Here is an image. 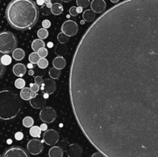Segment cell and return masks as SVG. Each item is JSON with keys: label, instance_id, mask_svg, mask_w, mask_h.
I'll return each mask as SVG.
<instances>
[{"label": "cell", "instance_id": "cell-2", "mask_svg": "<svg viewBox=\"0 0 158 157\" xmlns=\"http://www.w3.org/2000/svg\"><path fill=\"white\" fill-rule=\"evenodd\" d=\"M6 17L12 28L27 30L37 23L40 11L32 0H12L6 8Z\"/></svg>", "mask_w": 158, "mask_h": 157}, {"label": "cell", "instance_id": "cell-4", "mask_svg": "<svg viewBox=\"0 0 158 157\" xmlns=\"http://www.w3.org/2000/svg\"><path fill=\"white\" fill-rule=\"evenodd\" d=\"M17 44V38L13 33L8 31L0 32V53L7 55L12 52L16 49Z\"/></svg>", "mask_w": 158, "mask_h": 157}, {"label": "cell", "instance_id": "cell-10", "mask_svg": "<svg viewBox=\"0 0 158 157\" xmlns=\"http://www.w3.org/2000/svg\"><path fill=\"white\" fill-rule=\"evenodd\" d=\"M41 89L43 93L52 94L56 89V84L52 78H46L42 83Z\"/></svg>", "mask_w": 158, "mask_h": 157}, {"label": "cell", "instance_id": "cell-35", "mask_svg": "<svg viewBox=\"0 0 158 157\" xmlns=\"http://www.w3.org/2000/svg\"><path fill=\"white\" fill-rule=\"evenodd\" d=\"M30 89L32 92L37 93V92L40 91V86H39V85H37L36 83H30Z\"/></svg>", "mask_w": 158, "mask_h": 157}, {"label": "cell", "instance_id": "cell-42", "mask_svg": "<svg viewBox=\"0 0 158 157\" xmlns=\"http://www.w3.org/2000/svg\"><path fill=\"white\" fill-rule=\"evenodd\" d=\"M40 129H41L42 131H44V132H46V131L47 130L48 126H47V125L46 124V123H43V124H42L41 126H40Z\"/></svg>", "mask_w": 158, "mask_h": 157}, {"label": "cell", "instance_id": "cell-1", "mask_svg": "<svg viewBox=\"0 0 158 157\" xmlns=\"http://www.w3.org/2000/svg\"><path fill=\"white\" fill-rule=\"evenodd\" d=\"M69 98L88 141L106 157H158V0H124L80 39Z\"/></svg>", "mask_w": 158, "mask_h": 157}, {"label": "cell", "instance_id": "cell-48", "mask_svg": "<svg viewBox=\"0 0 158 157\" xmlns=\"http://www.w3.org/2000/svg\"><path fill=\"white\" fill-rule=\"evenodd\" d=\"M33 74H34V71L33 70H32V69H31V70L29 71V75H32Z\"/></svg>", "mask_w": 158, "mask_h": 157}, {"label": "cell", "instance_id": "cell-46", "mask_svg": "<svg viewBox=\"0 0 158 157\" xmlns=\"http://www.w3.org/2000/svg\"><path fill=\"white\" fill-rule=\"evenodd\" d=\"M27 67L28 68H29V69H32V68H33V64H32V63H29V64H28L27 65Z\"/></svg>", "mask_w": 158, "mask_h": 157}, {"label": "cell", "instance_id": "cell-3", "mask_svg": "<svg viewBox=\"0 0 158 157\" xmlns=\"http://www.w3.org/2000/svg\"><path fill=\"white\" fill-rule=\"evenodd\" d=\"M21 109L19 97L10 90L0 91V119L11 120L15 118Z\"/></svg>", "mask_w": 158, "mask_h": 157}, {"label": "cell", "instance_id": "cell-39", "mask_svg": "<svg viewBox=\"0 0 158 157\" xmlns=\"http://www.w3.org/2000/svg\"><path fill=\"white\" fill-rule=\"evenodd\" d=\"M35 83H36L37 85H39V86H40V85H42V83H43V78H42V76H39V75H37V76L35 77Z\"/></svg>", "mask_w": 158, "mask_h": 157}, {"label": "cell", "instance_id": "cell-24", "mask_svg": "<svg viewBox=\"0 0 158 157\" xmlns=\"http://www.w3.org/2000/svg\"><path fill=\"white\" fill-rule=\"evenodd\" d=\"M41 129L39 126H34L30 128V130H29V133L32 135V137H40V134H41Z\"/></svg>", "mask_w": 158, "mask_h": 157}, {"label": "cell", "instance_id": "cell-40", "mask_svg": "<svg viewBox=\"0 0 158 157\" xmlns=\"http://www.w3.org/2000/svg\"><path fill=\"white\" fill-rule=\"evenodd\" d=\"M15 139L18 140V141L23 139V132H16V133H15Z\"/></svg>", "mask_w": 158, "mask_h": 157}, {"label": "cell", "instance_id": "cell-17", "mask_svg": "<svg viewBox=\"0 0 158 157\" xmlns=\"http://www.w3.org/2000/svg\"><path fill=\"white\" fill-rule=\"evenodd\" d=\"M52 65H53V67L61 70V69H64L66 66V61L63 57L56 56L52 61Z\"/></svg>", "mask_w": 158, "mask_h": 157}, {"label": "cell", "instance_id": "cell-44", "mask_svg": "<svg viewBox=\"0 0 158 157\" xmlns=\"http://www.w3.org/2000/svg\"><path fill=\"white\" fill-rule=\"evenodd\" d=\"M52 4H54V3H60V4H61V2L63 1H62V0H52Z\"/></svg>", "mask_w": 158, "mask_h": 157}, {"label": "cell", "instance_id": "cell-33", "mask_svg": "<svg viewBox=\"0 0 158 157\" xmlns=\"http://www.w3.org/2000/svg\"><path fill=\"white\" fill-rule=\"evenodd\" d=\"M41 12L44 15H49L52 13V11H51V8L48 7L46 4L43 5L41 7Z\"/></svg>", "mask_w": 158, "mask_h": 157}, {"label": "cell", "instance_id": "cell-27", "mask_svg": "<svg viewBox=\"0 0 158 157\" xmlns=\"http://www.w3.org/2000/svg\"><path fill=\"white\" fill-rule=\"evenodd\" d=\"M40 56L39 55V54L36 52H33L29 55V60L31 63L32 64H37L39 62V60L40 59Z\"/></svg>", "mask_w": 158, "mask_h": 157}, {"label": "cell", "instance_id": "cell-50", "mask_svg": "<svg viewBox=\"0 0 158 157\" xmlns=\"http://www.w3.org/2000/svg\"><path fill=\"white\" fill-rule=\"evenodd\" d=\"M43 96H44V98L46 99H48L49 98V94H46V93H43Z\"/></svg>", "mask_w": 158, "mask_h": 157}, {"label": "cell", "instance_id": "cell-13", "mask_svg": "<svg viewBox=\"0 0 158 157\" xmlns=\"http://www.w3.org/2000/svg\"><path fill=\"white\" fill-rule=\"evenodd\" d=\"M91 9L95 13H103L106 8V3L104 0H93L90 3Z\"/></svg>", "mask_w": 158, "mask_h": 157}, {"label": "cell", "instance_id": "cell-18", "mask_svg": "<svg viewBox=\"0 0 158 157\" xmlns=\"http://www.w3.org/2000/svg\"><path fill=\"white\" fill-rule=\"evenodd\" d=\"M54 52H55V53L56 54L57 56L63 57L65 55L67 54L68 49H67V47L65 46V44H61V43H60V44L56 46L55 49H54Z\"/></svg>", "mask_w": 158, "mask_h": 157}, {"label": "cell", "instance_id": "cell-26", "mask_svg": "<svg viewBox=\"0 0 158 157\" xmlns=\"http://www.w3.org/2000/svg\"><path fill=\"white\" fill-rule=\"evenodd\" d=\"M23 124L25 127L26 128H31L33 126L34 120L31 116H26L23 119Z\"/></svg>", "mask_w": 158, "mask_h": 157}, {"label": "cell", "instance_id": "cell-6", "mask_svg": "<svg viewBox=\"0 0 158 157\" xmlns=\"http://www.w3.org/2000/svg\"><path fill=\"white\" fill-rule=\"evenodd\" d=\"M61 30L63 33H65L69 37L74 36L78 32L79 27L76 22L73 21V20H67L62 25Z\"/></svg>", "mask_w": 158, "mask_h": 157}, {"label": "cell", "instance_id": "cell-8", "mask_svg": "<svg viewBox=\"0 0 158 157\" xmlns=\"http://www.w3.org/2000/svg\"><path fill=\"white\" fill-rule=\"evenodd\" d=\"M2 157H29L25 149L19 146H12L6 149Z\"/></svg>", "mask_w": 158, "mask_h": 157}, {"label": "cell", "instance_id": "cell-9", "mask_svg": "<svg viewBox=\"0 0 158 157\" xmlns=\"http://www.w3.org/2000/svg\"><path fill=\"white\" fill-rule=\"evenodd\" d=\"M60 139V135L54 129H48L43 134V141L48 146H54L56 144Z\"/></svg>", "mask_w": 158, "mask_h": 157}, {"label": "cell", "instance_id": "cell-31", "mask_svg": "<svg viewBox=\"0 0 158 157\" xmlns=\"http://www.w3.org/2000/svg\"><path fill=\"white\" fill-rule=\"evenodd\" d=\"M77 5L79 7L86 8L90 5V1L89 0H77Z\"/></svg>", "mask_w": 158, "mask_h": 157}, {"label": "cell", "instance_id": "cell-34", "mask_svg": "<svg viewBox=\"0 0 158 157\" xmlns=\"http://www.w3.org/2000/svg\"><path fill=\"white\" fill-rule=\"evenodd\" d=\"M37 53L39 54L40 58H46L48 55V50L46 48H42V49H40V50L37 52Z\"/></svg>", "mask_w": 158, "mask_h": 157}, {"label": "cell", "instance_id": "cell-38", "mask_svg": "<svg viewBox=\"0 0 158 157\" xmlns=\"http://www.w3.org/2000/svg\"><path fill=\"white\" fill-rule=\"evenodd\" d=\"M42 26H43V27L44 28V29H48V28H49L51 26L50 21L48 19L43 20V22H42Z\"/></svg>", "mask_w": 158, "mask_h": 157}, {"label": "cell", "instance_id": "cell-16", "mask_svg": "<svg viewBox=\"0 0 158 157\" xmlns=\"http://www.w3.org/2000/svg\"><path fill=\"white\" fill-rule=\"evenodd\" d=\"M64 151L60 146H52L49 150V157H63Z\"/></svg>", "mask_w": 158, "mask_h": 157}, {"label": "cell", "instance_id": "cell-12", "mask_svg": "<svg viewBox=\"0 0 158 157\" xmlns=\"http://www.w3.org/2000/svg\"><path fill=\"white\" fill-rule=\"evenodd\" d=\"M68 157H80L83 154V149L77 143L69 145L66 150Z\"/></svg>", "mask_w": 158, "mask_h": 157}, {"label": "cell", "instance_id": "cell-15", "mask_svg": "<svg viewBox=\"0 0 158 157\" xmlns=\"http://www.w3.org/2000/svg\"><path fill=\"white\" fill-rule=\"evenodd\" d=\"M37 94L35 92H32L30 88L24 87L20 91V97L23 100H30L31 99L36 96Z\"/></svg>", "mask_w": 158, "mask_h": 157}, {"label": "cell", "instance_id": "cell-19", "mask_svg": "<svg viewBox=\"0 0 158 157\" xmlns=\"http://www.w3.org/2000/svg\"><path fill=\"white\" fill-rule=\"evenodd\" d=\"M95 17V12H94L92 9H86V10H85L83 13V18L85 22H91L94 21Z\"/></svg>", "mask_w": 158, "mask_h": 157}, {"label": "cell", "instance_id": "cell-41", "mask_svg": "<svg viewBox=\"0 0 158 157\" xmlns=\"http://www.w3.org/2000/svg\"><path fill=\"white\" fill-rule=\"evenodd\" d=\"M91 157H106V156H105L104 155H103L101 152H95L94 154H93L92 156H91Z\"/></svg>", "mask_w": 158, "mask_h": 157}, {"label": "cell", "instance_id": "cell-29", "mask_svg": "<svg viewBox=\"0 0 158 157\" xmlns=\"http://www.w3.org/2000/svg\"><path fill=\"white\" fill-rule=\"evenodd\" d=\"M37 65H38V66L40 69H46L49 66V62H48V60L46 58H41L39 60Z\"/></svg>", "mask_w": 158, "mask_h": 157}, {"label": "cell", "instance_id": "cell-11", "mask_svg": "<svg viewBox=\"0 0 158 157\" xmlns=\"http://www.w3.org/2000/svg\"><path fill=\"white\" fill-rule=\"evenodd\" d=\"M30 106L36 109H43L46 103V99L43 96V93L37 94L36 96L29 100Z\"/></svg>", "mask_w": 158, "mask_h": 157}, {"label": "cell", "instance_id": "cell-14", "mask_svg": "<svg viewBox=\"0 0 158 157\" xmlns=\"http://www.w3.org/2000/svg\"><path fill=\"white\" fill-rule=\"evenodd\" d=\"M12 72L14 75L21 78L26 73V66L23 63H17L13 66Z\"/></svg>", "mask_w": 158, "mask_h": 157}, {"label": "cell", "instance_id": "cell-36", "mask_svg": "<svg viewBox=\"0 0 158 157\" xmlns=\"http://www.w3.org/2000/svg\"><path fill=\"white\" fill-rule=\"evenodd\" d=\"M1 58H2V57H1V55H0V78L2 76L3 74H4V72H5V71H6V66H4V65L2 64Z\"/></svg>", "mask_w": 158, "mask_h": 157}, {"label": "cell", "instance_id": "cell-5", "mask_svg": "<svg viewBox=\"0 0 158 157\" xmlns=\"http://www.w3.org/2000/svg\"><path fill=\"white\" fill-rule=\"evenodd\" d=\"M56 116V112L51 107H43L40 112V119L44 123H53Z\"/></svg>", "mask_w": 158, "mask_h": 157}, {"label": "cell", "instance_id": "cell-32", "mask_svg": "<svg viewBox=\"0 0 158 157\" xmlns=\"http://www.w3.org/2000/svg\"><path fill=\"white\" fill-rule=\"evenodd\" d=\"M1 60L2 64L6 66L12 62V58H11L9 55H4L3 56H2Z\"/></svg>", "mask_w": 158, "mask_h": 157}, {"label": "cell", "instance_id": "cell-43", "mask_svg": "<svg viewBox=\"0 0 158 157\" xmlns=\"http://www.w3.org/2000/svg\"><path fill=\"white\" fill-rule=\"evenodd\" d=\"M36 3H37V5H39V6H43V5L45 4L44 0H37Z\"/></svg>", "mask_w": 158, "mask_h": 157}, {"label": "cell", "instance_id": "cell-7", "mask_svg": "<svg viewBox=\"0 0 158 157\" xmlns=\"http://www.w3.org/2000/svg\"><path fill=\"white\" fill-rule=\"evenodd\" d=\"M26 148H27V150L29 153L36 155L43 152V145L40 139H31L28 142Z\"/></svg>", "mask_w": 158, "mask_h": 157}, {"label": "cell", "instance_id": "cell-49", "mask_svg": "<svg viewBox=\"0 0 158 157\" xmlns=\"http://www.w3.org/2000/svg\"><path fill=\"white\" fill-rule=\"evenodd\" d=\"M110 2H113V3H118L119 2H120V0H110Z\"/></svg>", "mask_w": 158, "mask_h": 157}, {"label": "cell", "instance_id": "cell-20", "mask_svg": "<svg viewBox=\"0 0 158 157\" xmlns=\"http://www.w3.org/2000/svg\"><path fill=\"white\" fill-rule=\"evenodd\" d=\"M25 51L23 49H19V48H16L13 52H12V58L16 61H21L25 58Z\"/></svg>", "mask_w": 158, "mask_h": 157}, {"label": "cell", "instance_id": "cell-22", "mask_svg": "<svg viewBox=\"0 0 158 157\" xmlns=\"http://www.w3.org/2000/svg\"><path fill=\"white\" fill-rule=\"evenodd\" d=\"M51 11H52V13L53 15H59L63 13V7L60 3H54V4H52V7H51Z\"/></svg>", "mask_w": 158, "mask_h": 157}, {"label": "cell", "instance_id": "cell-25", "mask_svg": "<svg viewBox=\"0 0 158 157\" xmlns=\"http://www.w3.org/2000/svg\"><path fill=\"white\" fill-rule=\"evenodd\" d=\"M69 37L68 36V35H66L65 33H63V32H60V33L58 34V35H57V40H58V41L60 42V43H61V44H66V42H69Z\"/></svg>", "mask_w": 158, "mask_h": 157}, {"label": "cell", "instance_id": "cell-30", "mask_svg": "<svg viewBox=\"0 0 158 157\" xmlns=\"http://www.w3.org/2000/svg\"><path fill=\"white\" fill-rule=\"evenodd\" d=\"M25 86H26V82H25V80L23 78H17L15 81V86L17 89H22L25 87Z\"/></svg>", "mask_w": 158, "mask_h": 157}, {"label": "cell", "instance_id": "cell-45", "mask_svg": "<svg viewBox=\"0 0 158 157\" xmlns=\"http://www.w3.org/2000/svg\"><path fill=\"white\" fill-rule=\"evenodd\" d=\"M77 12H78V13H81L82 12V11H83V8L82 7H77Z\"/></svg>", "mask_w": 158, "mask_h": 157}, {"label": "cell", "instance_id": "cell-37", "mask_svg": "<svg viewBox=\"0 0 158 157\" xmlns=\"http://www.w3.org/2000/svg\"><path fill=\"white\" fill-rule=\"evenodd\" d=\"M69 14H70L72 16H77V15H78V12H77V7L76 6H72V7L69 9Z\"/></svg>", "mask_w": 158, "mask_h": 157}, {"label": "cell", "instance_id": "cell-23", "mask_svg": "<svg viewBox=\"0 0 158 157\" xmlns=\"http://www.w3.org/2000/svg\"><path fill=\"white\" fill-rule=\"evenodd\" d=\"M49 75L51 77V78L57 79V78H60V75H61V71H60V69H56L55 67H52L49 69Z\"/></svg>", "mask_w": 158, "mask_h": 157}, {"label": "cell", "instance_id": "cell-47", "mask_svg": "<svg viewBox=\"0 0 158 157\" xmlns=\"http://www.w3.org/2000/svg\"><path fill=\"white\" fill-rule=\"evenodd\" d=\"M47 46H48V47H49V48H52V46H53V43H52V42H49L47 44Z\"/></svg>", "mask_w": 158, "mask_h": 157}, {"label": "cell", "instance_id": "cell-28", "mask_svg": "<svg viewBox=\"0 0 158 157\" xmlns=\"http://www.w3.org/2000/svg\"><path fill=\"white\" fill-rule=\"evenodd\" d=\"M37 35H38L39 38L40 39H45L48 37L49 35V32L46 29H44V28H42V29H40L37 32Z\"/></svg>", "mask_w": 158, "mask_h": 157}, {"label": "cell", "instance_id": "cell-51", "mask_svg": "<svg viewBox=\"0 0 158 157\" xmlns=\"http://www.w3.org/2000/svg\"><path fill=\"white\" fill-rule=\"evenodd\" d=\"M63 2H71L72 0H62Z\"/></svg>", "mask_w": 158, "mask_h": 157}, {"label": "cell", "instance_id": "cell-52", "mask_svg": "<svg viewBox=\"0 0 158 157\" xmlns=\"http://www.w3.org/2000/svg\"><path fill=\"white\" fill-rule=\"evenodd\" d=\"M84 22H85V21H81V22H80V23H81L82 25H83V24H84Z\"/></svg>", "mask_w": 158, "mask_h": 157}, {"label": "cell", "instance_id": "cell-21", "mask_svg": "<svg viewBox=\"0 0 158 157\" xmlns=\"http://www.w3.org/2000/svg\"><path fill=\"white\" fill-rule=\"evenodd\" d=\"M45 46H46L45 42L43 39H40V38L35 39L32 43V49H33L34 52H38L42 48H45Z\"/></svg>", "mask_w": 158, "mask_h": 157}, {"label": "cell", "instance_id": "cell-53", "mask_svg": "<svg viewBox=\"0 0 158 157\" xmlns=\"http://www.w3.org/2000/svg\"><path fill=\"white\" fill-rule=\"evenodd\" d=\"M51 1H52V0H51Z\"/></svg>", "mask_w": 158, "mask_h": 157}]
</instances>
